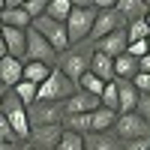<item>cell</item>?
I'll return each instance as SVG.
<instances>
[{"instance_id": "obj_34", "label": "cell", "mask_w": 150, "mask_h": 150, "mask_svg": "<svg viewBox=\"0 0 150 150\" xmlns=\"http://www.w3.org/2000/svg\"><path fill=\"white\" fill-rule=\"evenodd\" d=\"M120 150H150V138H132V141H123Z\"/></svg>"}, {"instance_id": "obj_25", "label": "cell", "mask_w": 150, "mask_h": 150, "mask_svg": "<svg viewBox=\"0 0 150 150\" xmlns=\"http://www.w3.org/2000/svg\"><path fill=\"white\" fill-rule=\"evenodd\" d=\"M75 84H78V90L93 93V96H99V93H102V87H105V81H102V78H96L93 72H84V75H81V78L75 81Z\"/></svg>"}, {"instance_id": "obj_14", "label": "cell", "mask_w": 150, "mask_h": 150, "mask_svg": "<svg viewBox=\"0 0 150 150\" xmlns=\"http://www.w3.org/2000/svg\"><path fill=\"white\" fill-rule=\"evenodd\" d=\"M114 87H117V114H123V111H135L141 93L135 90L132 78H114Z\"/></svg>"}, {"instance_id": "obj_38", "label": "cell", "mask_w": 150, "mask_h": 150, "mask_svg": "<svg viewBox=\"0 0 150 150\" xmlns=\"http://www.w3.org/2000/svg\"><path fill=\"white\" fill-rule=\"evenodd\" d=\"M0 150H21L18 141H0Z\"/></svg>"}, {"instance_id": "obj_31", "label": "cell", "mask_w": 150, "mask_h": 150, "mask_svg": "<svg viewBox=\"0 0 150 150\" xmlns=\"http://www.w3.org/2000/svg\"><path fill=\"white\" fill-rule=\"evenodd\" d=\"M132 84H135V90H138L141 96L150 93V72H135L132 75Z\"/></svg>"}, {"instance_id": "obj_24", "label": "cell", "mask_w": 150, "mask_h": 150, "mask_svg": "<svg viewBox=\"0 0 150 150\" xmlns=\"http://www.w3.org/2000/svg\"><path fill=\"white\" fill-rule=\"evenodd\" d=\"M69 12H72V3H69V0H48V3H45V15L54 18V21H66Z\"/></svg>"}, {"instance_id": "obj_32", "label": "cell", "mask_w": 150, "mask_h": 150, "mask_svg": "<svg viewBox=\"0 0 150 150\" xmlns=\"http://www.w3.org/2000/svg\"><path fill=\"white\" fill-rule=\"evenodd\" d=\"M126 54H132L135 60H138V57H144V54H147V39H138V42H129V45H126Z\"/></svg>"}, {"instance_id": "obj_33", "label": "cell", "mask_w": 150, "mask_h": 150, "mask_svg": "<svg viewBox=\"0 0 150 150\" xmlns=\"http://www.w3.org/2000/svg\"><path fill=\"white\" fill-rule=\"evenodd\" d=\"M0 141H18L15 132H12V126H9L6 117H3V111H0ZM18 144H21V141H18Z\"/></svg>"}, {"instance_id": "obj_11", "label": "cell", "mask_w": 150, "mask_h": 150, "mask_svg": "<svg viewBox=\"0 0 150 150\" xmlns=\"http://www.w3.org/2000/svg\"><path fill=\"white\" fill-rule=\"evenodd\" d=\"M96 108H99V96L84 93V90H75L72 96L63 99V114H90Z\"/></svg>"}, {"instance_id": "obj_21", "label": "cell", "mask_w": 150, "mask_h": 150, "mask_svg": "<svg viewBox=\"0 0 150 150\" xmlns=\"http://www.w3.org/2000/svg\"><path fill=\"white\" fill-rule=\"evenodd\" d=\"M51 69H54V66H48V63H36V60H27V63H24V69H21V78L39 87V84L48 78V75H51Z\"/></svg>"}, {"instance_id": "obj_26", "label": "cell", "mask_w": 150, "mask_h": 150, "mask_svg": "<svg viewBox=\"0 0 150 150\" xmlns=\"http://www.w3.org/2000/svg\"><path fill=\"white\" fill-rule=\"evenodd\" d=\"M12 93L18 96V102H21V105H33V102H36V84L24 81V78H21L15 87H12Z\"/></svg>"}, {"instance_id": "obj_18", "label": "cell", "mask_w": 150, "mask_h": 150, "mask_svg": "<svg viewBox=\"0 0 150 150\" xmlns=\"http://www.w3.org/2000/svg\"><path fill=\"white\" fill-rule=\"evenodd\" d=\"M114 120H117V111L99 105L96 111H90V132H111Z\"/></svg>"}, {"instance_id": "obj_46", "label": "cell", "mask_w": 150, "mask_h": 150, "mask_svg": "<svg viewBox=\"0 0 150 150\" xmlns=\"http://www.w3.org/2000/svg\"><path fill=\"white\" fill-rule=\"evenodd\" d=\"M147 12H150V0H147Z\"/></svg>"}, {"instance_id": "obj_42", "label": "cell", "mask_w": 150, "mask_h": 150, "mask_svg": "<svg viewBox=\"0 0 150 150\" xmlns=\"http://www.w3.org/2000/svg\"><path fill=\"white\" fill-rule=\"evenodd\" d=\"M3 9H6V0H0V12H3Z\"/></svg>"}, {"instance_id": "obj_44", "label": "cell", "mask_w": 150, "mask_h": 150, "mask_svg": "<svg viewBox=\"0 0 150 150\" xmlns=\"http://www.w3.org/2000/svg\"><path fill=\"white\" fill-rule=\"evenodd\" d=\"M21 150H33V147H30V144H21Z\"/></svg>"}, {"instance_id": "obj_19", "label": "cell", "mask_w": 150, "mask_h": 150, "mask_svg": "<svg viewBox=\"0 0 150 150\" xmlns=\"http://www.w3.org/2000/svg\"><path fill=\"white\" fill-rule=\"evenodd\" d=\"M0 21H3V27H18V30L30 27V15L21 6H6L3 12H0Z\"/></svg>"}, {"instance_id": "obj_10", "label": "cell", "mask_w": 150, "mask_h": 150, "mask_svg": "<svg viewBox=\"0 0 150 150\" xmlns=\"http://www.w3.org/2000/svg\"><path fill=\"white\" fill-rule=\"evenodd\" d=\"M63 135V126L60 123H51V126H30V135L24 144H30L33 150H54V144Z\"/></svg>"}, {"instance_id": "obj_1", "label": "cell", "mask_w": 150, "mask_h": 150, "mask_svg": "<svg viewBox=\"0 0 150 150\" xmlns=\"http://www.w3.org/2000/svg\"><path fill=\"white\" fill-rule=\"evenodd\" d=\"M96 51L93 48V42L90 39H84V42H78V45H69L66 51H60V57H57V69L66 75V78H72V81H78L81 75L90 69V54Z\"/></svg>"}, {"instance_id": "obj_12", "label": "cell", "mask_w": 150, "mask_h": 150, "mask_svg": "<svg viewBox=\"0 0 150 150\" xmlns=\"http://www.w3.org/2000/svg\"><path fill=\"white\" fill-rule=\"evenodd\" d=\"M0 39L6 45V54L15 57L24 63V48H27V30H18V27H3L0 30Z\"/></svg>"}, {"instance_id": "obj_29", "label": "cell", "mask_w": 150, "mask_h": 150, "mask_svg": "<svg viewBox=\"0 0 150 150\" xmlns=\"http://www.w3.org/2000/svg\"><path fill=\"white\" fill-rule=\"evenodd\" d=\"M99 105H102V108H111V111H117V87H114V81H105L102 93H99Z\"/></svg>"}, {"instance_id": "obj_22", "label": "cell", "mask_w": 150, "mask_h": 150, "mask_svg": "<svg viewBox=\"0 0 150 150\" xmlns=\"http://www.w3.org/2000/svg\"><path fill=\"white\" fill-rule=\"evenodd\" d=\"M138 72V60L132 54H117L114 57V78H132Z\"/></svg>"}, {"instance_id": "obj_28", "label": "cell", "mask_w": 150, "mask_h": 150, "mask_svg": "<svg viewBox=\"0 0 150 150\" xmlns=\"http://www.w3.org/2000/svg\"><path fill=\"white\" fill-rule=\"evenodd\" d=\"M150 36V27H147V21L138 18V21H129L126 24V39L129 42H138V39H147Z\"/></svg>"}, {"instance_id": "obj_4", "label": "cell", "mask_w": 150, "mask_h": 150, "mask_svg": "<svg viewBox=\"0 0 150 150\" xmlns=\"http://www.w3.org/2000/svg\"><path fill=\"white\" fill-rule=\"evenodd\" d=\"M0 111H3V117H6V123L12 126V132H15V138L24 144L27 141V135H30V120H27V105H21L18 102V96L15 93H6V99L0 102Z\"/></svg>"}, {"instance_id": "obj_40", "label": "cell", "mask_w": 150, "mask_h": 150, "mask_svg": "<svg viewBox=\"0 0 150 150\" xmlns=\"http://www.w3.org/2000/svg\"><path fill=\"white\" fill-rule=\"evenodd\" d=\"M6 93H9V87H6L3 81H0V102H3V99H6Z\"/></svg>"}, {"instance_id": "obj_48", "label": "cell", "mask_w": 150, "mask_h": 150, "mask_svg": "<svg viewBox=\"0 0 150 150\" xmlns=\"http://www.w3.org/2000/svg\"><path fill=\"white\" fill-rule=\"evenodd\" d=\"M144 3H147V0H144Z\"/></svg>"}, {"instance_id": "obj_7", "label": "cell", "mask_w": 150, "mask_h": 150, "mask_svg": "<svg viewBox=\"0 0 150 150\" xmlns=\"http://www.w3.org/2000/svg\"><path fill=\"white\" fill-rule=\"evenodd\" d=\"M57 51L51 45H48L39 33H36L33 27H27V48H24V63L27 60H36V63H48V66H57Z\"/></svg>"}, {"instance_id": "obj_20", "label": "cell", "mask_w": 150, "mask_h": 150, "mask_svg": "<svg viewBox=\"0 0 150 150\" xmlns=\"http://www.w3.org/2000/svg\"><path fill=\"white\" fill-rule=\"evenodd\" d=\"M114 9L120 12L123 18H126V24H129V21H138V18L147 15V3H144V0H117Z\"/></svg>"}, {"instance_id": "obj_47", "label": "cell", "mask_w": 150, "mask_h": 150, "mask_svg": "<svg viewBox=\"0 0 150 150\" xmlns=\"http://www.w3.org/2000/svg\"><path fill=\"white\" fill-rule=\"evenodd\" d=\"M0 30H3V21H0Z\"/></svg>"}, {"instance_id": "obj_17", "label": "cell", "mask_w": 150, "mask_h": 150, "mask_svg": "<svg viewBox=\"0 0 150 150\" xmlns=\"http://www.w3.org/2000/svg\"><path fill=\"white\" fill-rule=\"evenodd\" d=\"M21 69H24L21 60H15V57H9V54H6L3 60H0V81H3L9 90H12V87L21 81Z\"/></svg>"}, {"instance_id": "obj_13", "label": "cell", "mask_w": 150, "mask_h": 150, "mask_svg": "<svg viewBox=\"0 0 150 150\" xmlns=\"http://www.w3.org/2000/svg\"><path fill=\"white\" fill-rule=\"evenodd\" d=\"M126 45H129V39H126V27H123V30H114V33H105L102 39L93 42L96 51H102V54H108V57L126 54Z\"/></svg>"}, {"instance_id": "obj_3", "label": "cell", "mask_w": 150, "mask_h": 150, "mask_svg": "<svg viewBox=\"0 0 150 150\" xmlns=\"http://www.w3.org/2000/svg\"><path fill=\"white\" fill-rule=\"evenodd\" d=\"M93 18H96V6H72V12L66 15V36H69V45H78L84 39H90V30H93Z\"/></svg>"}, {"instance_id": "obj_23", "label": "cell", "mask_w": 150, "mask_h": 150, "mask_svg": "<svg viewBox=\"0 0 150 150\" xmlns=\"http://www.w3.org/2000/svg\"><path fill=\"white\" fill-rule=\"evenodd\" d=\"M60 126H63L66 132H90V114H63V120H60Z\"/></svg>"}, {"instance_id": "obj_45", "label": "cell", "mask_w": 150, "mask_h": 150, "mask_svg": "<svg viewBox=\"0 0 150 150\" xmlns=\"http://www.w3.org/2000/svg\"><path fill=\"white\" fill-rule=\"evenodd\" d=\"M147 51H150V36H147Z\"/></svg>"}, {"instance_id": "obj_15", "label": "cell", "mask_w": 150, "mask_h": 150, "mask_svg": "<svg viewBox=\"0 0 150 150\" xmlns=\"http://www.w3.org/2000/svg\"><path fill=\"white\" fill-rule=\"evenodd\" d=\"M120 144L114 132H84V150H120Z\"/></svg>"}, {"instance_id": "obj_6", "label": "cell", "mask_w": 150, "mask_h": 150, "mask_svg": "<svg viewBox=\"0 0 150 150\" xmlns=\"http://www.w3.org/2000/svg\"><path fill=\"white\" fill-rule=\"evenodd\" d=\"M111 132L117 135L120 141H132V138H150V123L138 114V111H123L117 114Z\"/></svg>"}, {"instance_id": "obj_35", "label": "cell", "mask_w": 150, "mask_h": 150, "mask_svg": "<svg viewBox=\"0 0 150 150\" xmlns=\"http://www.w3.org/2000/svg\"><path fill=\"white\" fill-rule=\"evenodd\" d=\"M135 111L150 123V93H144V96H138V105H135Z\"/></svg>"}, {"instance_id": "obj_43", "label": "cell", "mask_w": 150, "mask_h": 150, "mask_svg": "<svg viewBox=\"0 0 150 150\" xmlns=\"http://www.w3.org/2000/svg\"><path fill=\"white\" fill-rule=\"evenodd\" d=\"M144 21H147V27H150V12H147V15H144Z\"/></svg>"}, {"instance_id": "obj_9", "label": "cell", "mask_w": 150, "mask_h": 150, "mask_svg": "<svg viewBox=\"0 0 150 150\" xmlns=\"http://www.w3.org/2000/svg\"><path fill=\"white\" fill-rule=\"evenodd\" d=\"M126 27V18L120 15L117 9H96V18H93V30H90V42L102 39L105 33H114Z\"/></svg>"}, {"instance_id": "obj_5", "label": "cell", "mask_w": 150, "mask_h": 150, "mask_svg": "<svg viewBox=\"0 0 150 150\" xmlns=\"http://www.w3.org/2000/svg\"><path fill=\"white\" fill-rule=\"evenodd\" d=\"M30 27L39 33L57 54L69 48V36H66V24H63V21H54V18H48V15H39V18L30 21Z\"/></svg>"}, {"instance_id": "obj_2", "label": "cell", "mask_w": 150, "mask_h": 150, "mask_svg": "<svg viewBox=\"0 0 150 150\" xmlns=\"http://www.w3.org/2000/svg\"><path fill=\"white\" fill-rule=\"evenodd\" d=\"M75 90H78V84H75L72 78H66V75L54 66L51 75L36 87V99H39V102H63V99L72 96Z\"/></svg>"}, {"instance_id": "obj_27", "label": "cell", "mask_w": 150, "mask_h": 150, "mask_svg": "<svg viewBox=\"0 0 150 150\" xmlns=\"http://www.w3.org/2000/svg\"><path fill=\"white\" fill-rule=\"evenodd\" d=\"M54 150H84V135L63 129V135H60V141L54 144Z\"/></svg>"}, {"instance_id": "obj_41", "label": "cell", "mask_w": 150, "mask_h": 150, "mask_svg": "<svg viewBox=\"0 0 150 150\" xmlns=\"http://www.w3.org/2000/svg\"><path fill=\"white\" fill-rule=\"evenodd\" d=\"M6 57V45H3V39H0V60Z\"/></svg>"}, {"instance_id": "obj_8", "label": "cell", "mask_w": 150, "mask_h": 150, "mask_svg": "<svg viewBox=\"0 0 150 150\" xmlns=\"http://www.w3.org/2000/svg\"><path fill=\"white\" fill-rule=\"evenodd\" d=\"M27 120L30 126H51V123L63 120V102H39L27 105Z\"/></svg>"}, {"instance_id": "obj_39", "label": "cell", "mask_w": 150, "mask_h": 150, "mask_svg": "<svg viewBox=\"0 0 150 150\" xmlns=\"http://www.w3.org/2000/svg\"><path fill=\"white\" fill-rule=\"evenodd\" d=\"M72 6H93V0H69Z\"/></svg>"}, {"instance_id": "obj_36", "label": "cell", "mask_w": 150, "mask_h": 150, "mask_svg": "<svg viewBox=\"0 0 150 150\" xmlns=\"http://www.w3.org/2000/svg\"><path fill=\"white\" fill-rule=\"evenodd\" d=\"M138 72H150V51L144 57H138Z\"/></svg>"}, {"instance_id": "obj_37", "label": "cell", "mask_w": 150, "mask_h": 150, "mask_svg": "<svg viewBox=\"0 0 150 150\" xmlns=\"http://www.w3.org/2000/svg\"><path fill=\"white\" fill-rule=\"evenodd\" d=\"M114 3H117V0H93L96 9H114Z\"/></svg>"}, {"instance_id": "obj_16", "label": "cell", "mask_w": 150, "mask_h": 150, "mask_svg": "<svg viewBox=\"0 0 150 150\" xmlns=\"http://www.w3.org/2000/svg\"><path fill=\"white\" fill-rule=\"evenodd\" d=\"M87 72H93L96 78H102V81H114V57H108L102 51H93L90 54V69Z\"/></svg>"}, {"instance_id": "obj_30", "label": "cell", "mask_w": 150, "mask_h": 150, "mask_svg": "<svg viewBox=\"0 0 150 150\" xmlns=\"http://www.w3.org/2000/svg\"><path fill=\"white\" fill-rule=\"evenodd\" d=\"M45 3H48V0H24V3H21V9L27 12V15H30V21H33V18L45 15Z\"/></svg>"}]
</instances>
